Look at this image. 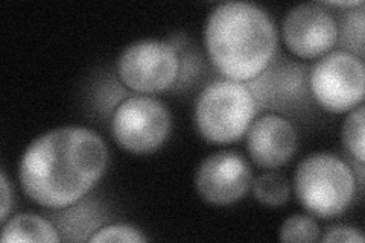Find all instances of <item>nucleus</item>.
<instances>
[{
	"instance_id": "nucleus-1",
	"label": "nucleus",
	"mask_w": 365,
	"mask_h": 243,
	"mask_svg": "<svg viewBox=\"0 0 365 243\" xmlns=\"http://www.w3.org/2000/svg\"><path fill=\"white\" fill-rule=\"evenodd\" d=\"M107 165L108 150L99 134L83 126H63L28 146L19 177L34 202L66 208L81 201L95 187Z\"/></svg>"
},
{
	"instance_id": "nucleus-2",
	"label": "nucleus",
	"mask_w": 365,
	"mask_h": 243,
	"mask_svg": "<svg viewBox=\"0 0 365 243\" xmlns=\"http://www.w3.org/2000/svg\"><path fill=\"white\" fill-rule=\"evenodd\" d=\"M210 61L227 79L259 76L277 49V29L267 11L248 2H225L213 9L204 31Z\"/></svg>"
},
{
	"instance_id": "nucleus-3",
	"label": "nucleus",
	"mask_w": 365,
	"mask_h": 243,
	"mask_svg": "<svg viewBox=\"0 0 365 243\" xmlns=\"http://www.w3.org/2000/svg\"><path fill=\"white\" fill-rule=\"evenodd\" d=\"M294 190L307 212L318 217H334L351 204L356 192L355 175L339 157L317 152L297 167Z\"/></svg>"
},
{
	"instance_id": "nucleus-4",
	"label": "nucleus",
	"mask_w": 365,
	"mask_h": 243,
	"mask_svg": "<svg viewBox=\"0 0 365 243\" xmlns=\"http://www.w3.org/2000/svg\"><path fill=\"white\" fill-rule=\"evenodd\" d=\"M256 113L255 96L244 83L222 79L198 96L195 123L202 138L212 143H233L250 128Z\"/></svg>"
},
{
	"instance_id": "nucleus-5",
	"label": "nucleus",
	"mask_w": 365,
	"mask_h": 243,
	"mask_svg": "<svg viewBox=\"0 0 365 243\" xmlns=\"http://www.w3.org/2000/svg\"><path fill=\"white\" fill-rule=\"evenodd\" d=\"M315 99L332 113H347L364 100L365 68L359 56L346 51L329 52L311 72Z\"/></svg>"
},
{
	"instance_id": "nucleus-6",
	"label": "nucleus",
	"mask_w": 365,
	"mask_h": 243,
	"mask_svg": "<svg viewBox=\"0 0 365 243\" xmlns=\"http://www.w3.org/2000/svg\"><path fill=\"white\" fill-rule=\"evenodd\" d=\"M111 131L114 140L128 152L150 154L166 142L170 131V114L154 98L133 96L114 111Z\"/></svg>"
},
{
	"instance_id": "nucleus-7",
	"label": "nucleus",
	"mask_w": 365,
	"mask_h": 243,
	"mask_svg": "<svg viewBox=\"0 0 365 243\" xmlns=\"http://www.w3.org/2000/svg\"><path fill=\"white\" fill-rule=\"evenodd\" d=\"M178 72V53L166 41H135L120 53L118 60V75L122 83L145 95L168 90L175 83Z\"/></svg>"
},
{
	"instance_id": "nucleus-8",
	"label": "nucleus",
	"mask_w": 365,
	"mask_h": 243,
	"mask_svg": "<svg viewBox=\"0 0 365 243\" xmlns=\"http://www.w3.org/2000/svg\"><path fill=\"white\" fill-rule=\"evenodd\" d=\"M282 33L284 44L294 55L314 60L334 48L338 25L323 4H302L284 17Z\"/></svg>"
},
{
	"instance_id": "nucleus-9",
	"label": "nucleus",
	"mask_w": 365,
	"mask_h": 243,
	"mask_svg": "<svg viewBox=\"0 0 365 243\" xmlns=\"http://www.w3.org/2000/svg\"><path fill=\"white\" fill-rule=\"evenodd\" d=\"M253 175L247 160L232 150L205 158L197 170L195 186L201 198L213 205H228L248 193Z\"/></svg>"
},
{
	"instance_id": "nucleus-10",
	"label": "nucleus",
	"mask_w": 365,
	"mask_h": 243,
	"mask_svg": "<svg viewBox=\"0 0 365 243\" xmlns=\"http://www.w3.org/2000/svg\"><path fill=\"white\" fill-rule=\"evenodd\" d=\"M247 148L255 163L265 169L287 165L297 150V133L282 115L267 114L250 125Z\"/></svg>"
},
{
	"instance_id": "nucleus-11",
	"label": "nucleus",
	"mask_w": 365,
	"mask_h": 243,
	"mask_svg": "<svg viewBox=\"0 0 365 243\" xmlns=\"http://www.w3.org/2000/svg\"><path fill=\"white\" fill-rule=\"evenodd\" d=\"M2 242H60L58 231L41 216L20 213L4 222Z\"/></svg>"
},
{
	"instance_id": "nucleus-12",
	"label": "nucleus",
	"mask_w": 365,
	"mask_h": 243,
	"mask_svg": "<svg viewBox=\"0 0 365 243\" xmlns=\"http://www.w3.org/2000/svg\"><path fill=\"white\" fill-rule=\"evenodd\" d=\"M253 190L256 200L268 207H280L291 196L289 181L277 172L262 173L256 178Z\"/></svg>"
},
{
	"instance_id": "nucleus-13",
	"label": "nucleus",
	"mask_w": 365,
	"mask_h": 243,
	"mask_svg": "<svg viewBox=\"0 0 365 243\" xmlns=\"http://www.w3.org/2000/svg\"><path fill=\"white\" fill-rule=\"evenodd\" d=\"M365 108L351 110L342 125V142L359 163L365 161Z\"/></svg>"
},
{
	"instance_id": "nucleus-14",
	"label": "nucleus",
	"mask_w": 365,
	"mask_h": 243,
	"mask_svg": "<svg viewBox=\"0 0 365 243\" xmlns=\"http://www.w3.org/2000/svg\"><path fill=\"white\" fill-rule=\"evenodd\" d=\"M282 242H317L319 240V227L309 216L294 214L283 222L280 228Z\"/></svg>"
},
{
	"instance_id": "nucleus-15",
	"label": "nucleus",
	"mask_w": 365,
	"mask_h": 243,
	"mask_svg": "<svg viewBox=\"0 0 365 243\" xmlns=\"http://www.w3.org/2000/svg\"><path fill=\"white\" fill-rule=\"evenodd\" d=\"M90 242H127V243H142L148 239L140 234L139 229H135L125 224H113L102 227L95 234L88 239Z\"/></svg>"
},
{
	"instance_id": "nucleus-16",
	"label": "nucleus",
	"mask_w": 365,
	"mask_h": 243,
	"mask_svg": "<svg viewBox=\"0 0 365 243\" xmlns=\"http://www.w3.org/2000/svg\"><path fill=\"white\" fill-rule=\"evenodd\" d=\"M322 242H346V243H364V236L361 231L347 225H336L329 228L323 237H319Z\"/></svg>"
},
{
	"instance_id": "nucleus-17",
	"label": "nucleus",
	"mask_w": 365,
	"mask_h": 243,
	"mask_svg": "<svg viewBox=\"0 0 365 243\" xmlns=\"http://www.w3.org/2000/svg\"><path fill=\"white\" fill-rule=\"evenodd\" d=\"M0 186H2V224L6 221V216L11 208V190L5 172L0 173Z\"/></svg>"
},
{
	"instance_id": "nucleus-18",
	"label": "nucleus",
	"mask_w": 365,
	"mask_h": 243,
	"mask_svg": "<svg viewBox=\"0 0 365 243\" xmlns=\"http://www.w3.org/2000/svg\"><path fill=\"white\" fill-rule=\"evenodd\" d=\"M323 5H332V6H339V8H355V6H362L364 2H361V0H358V2H353V0H350V2H324Z\"/></svg>"
}]
</instances>
